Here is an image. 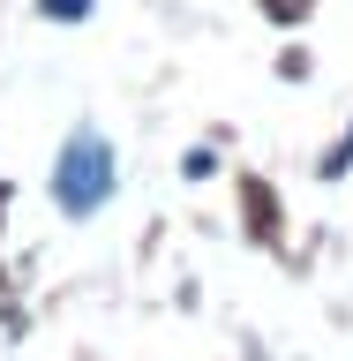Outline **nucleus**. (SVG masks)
I'll return each instance as SVG.
<instances>
[{
  "mask_svg": "<svg viewBox=\"0 0 353 361\" xmlns=\"http://www.w3.org/2000/svg\"><path fill=\"white\" fill-rule=\"evenodd\" d=\"M90 0H45V16H83Z\"/></svg>",
  "mask_w": 353,
  "mask_h": 361,
  "instance_id": "f03ea898",
  "label": "nucleus"
},
{
  "mask_svg": "<svg viewBox=\"0 0 353 361\" xmlns=\"http://www.w3.org/2000/svg\"><path fill=\"white\" fill-rule=\"evenodd\" d=\"M113 188V151L98 143V135H75L61 151V203L68 211H98Z\"/></svg>",
  "mask_w": 353,
  "mask_h": 361,
  "instance_id": "f257e3e1",
  "label": "nucleus"
}]
</instances>
